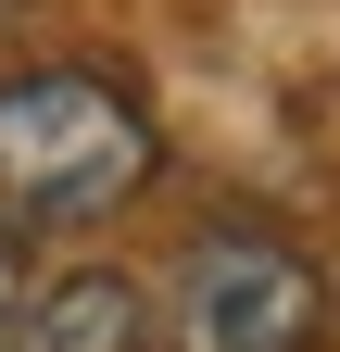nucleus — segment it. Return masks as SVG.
Returning a JSON list of instances; mask_svg holds the SVG:
<instances>
[{
  "label": "nucleus",
  "instance_id": "4",
  "mask_svg": "<svg viewBox=\"0 0 340 352\" xmlns=\"http://www.w3.org/2000/svg\"><path fill=\"white\" fill-rule=\"evenodd\" d=\"M13 327H25V239L0 227V340H13Z\"/></svg>",
  "mask_w": 340,
  "mask_h": 352
},
{
  "label": "nucleus",
  "instance_id": "2",
  "mask_svg": "<svg viewBox=\"0 0 340 352\" xmlns=\"http://www.w3.org/2000/svg\"><path fill=\"white\" fill-rule=\"evenodd\" d=\"M164 352H315L328 340V264L277 214H202L151 277Z\"/></svg>",
  "mask_w": 340,
  "mask_h": 352
},
{
  "label": "nucleus",
  "instance_id": "3",
  "mask_svg": "<svg viewBox=\"0 0 340 352\" xmlns=\"http://www.w3.org/2000/svg\"><path fill=\"white\" fill-rule=\"evenodd\" d=\"M139 340H151V302H139V277H114V264L38 277L25 327H13V352H139Z\"/></svg>",
  "mask_w": 340,
  "mask_h": 352
},
{
  "label": "nucleus",
  "instance_id": "1",
  "mask_svg": "<svg viewBox=\"0 0 340 352\" xmlns=\"http://www.w3.org/2000/svg\"><path fill=\"white\" fill-rule=\"evenodd\" d=\"M151 101L114 63H13L0 76V227L25 252L101 239L126 201L151 189Z\"/></svg>",
  "mask_w": 340,
  "mask_h": 352
},
{
  "label": "nucleus",
  "instance_id": "5",
  "mask_svg": "<svg viewBox=\"0 0 340 352\" xmlns=\"http://www.w3.org/2000/svg\"><path fill=\"white\" fill-rule=\"evenodd\" d=\"M0 352H13V340H0Z\"/></svg>",
  "mask_w": 340,
  "mask_h": 352
}]
</instances>
